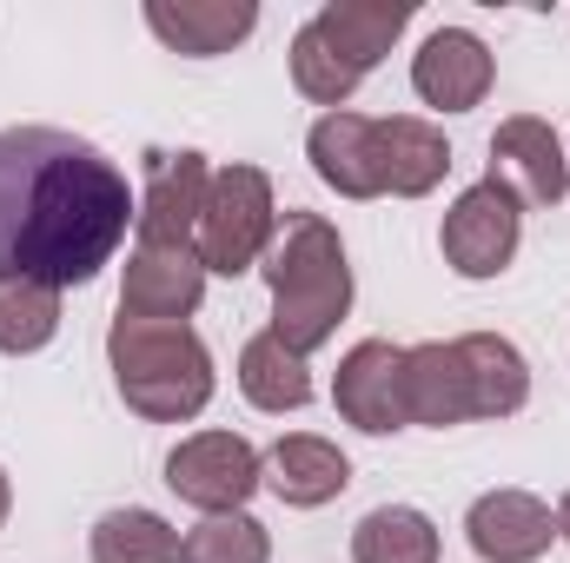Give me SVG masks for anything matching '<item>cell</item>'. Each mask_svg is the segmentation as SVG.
<instances>
[{
  "instance_id": "5b68a950",
  "label": "cell",
  "mask_w": 570,
  "mask_h": 563,
  "mask_svg": "<svg viewBox=\"0 0 570 563\" xmlns=\"http://www.w3.org/2000/svg\"><path fill=\"white\" fill-rule=\"evenodd\" d=\"M166 491L199 517H233L253 491H266V451H253L239 431H193L166 451Z\"/></svg>"
},
{
  "instance_id": "3957f363",
  "label": "cell",
  "mask_w": 570,
  "mask_h": 563,
  "mask_svg": "<svg viewBox=\"0 0 570 563\" xmlns=\"http://www.w3.org/2000/svg\"><path fill=\"white\" fill-rule=\"evenodd\" d=\"M107 365H114V392L146 424H193L219 385L213 352L193 325H153V318H127V312L107 325Z\"/></svg>"
},
{
  "instance_id": "8992f818",
  "label": "cell",
  "mask_w": 570,
  "mask_h": 563,
  "mask_svg": "<svg viewBox=\"0 0 570 563\" xmlns=\"http://www.w3.org/2000/svg\"><path fill=\"white\" fill-rule=\"evenodd\" d=\"M524 246V206L498 186V179H478L451 199L444 226H438V253L458 279H504L511 259Z\"/></svg>"
},
{
  "instance_id": "7a4b0ae2",
  "label": "cell",
  "mask_w": 570,
  "mask_h": 563,
  "mask_svg": "<svg viewBox=\"0 0 570 563\" xmlns=\"http://www.w3.org/2000/svg\"><path fill=\"white\" fill-rule=\"evenodd\" d=\"M259 273L273 285V338H285L298 358H312L318 345L338 338L345 312H352V259L332 219L318 213H279V239L259 259Z\"/></svg>"
},
{
  "instance_id": "d6986e66",
  "label": "cell",
  "mask_w": 570,
  "mask_h": 563,
  "mask_svg": "<svg viewBox=\"0 0 570 563\" xmlns=\"http://www.w3.org/2000/svg\"><path fill=\"white\" fill-rule=\"evenodd\" d=\"M379 159H385V192L392 199H425L451 172V140L419 113H392V120H379Z\"/></svg>"
},
{
  "instance_id": "603a6c76",
  "label": "cell",
  "mask_w": 570,
  "mask_h": 563,
  "mask_svg": "<svg viewBox=\"0 0 570 563\" xmlns=\"http://www.w3.org/2000/svg\"><path fill=\"white\" fill-rule=\"evenodd\" d=\"M60 332V292L40 279H0V352L27 358L47 352Z\"/></svg>"
},
{
  "instance_id": "5bb4252c",
  "label": "cell",
  "mask_w": 570,
  "mask_h": 563,
  "mask_svg": "<svg viewBox=\"0 0 570 563\" xmlns=\"http://www.w3.org/2000/svg\"><path fill=\"white\" fill-rule=\"evenodd\" d=\"M140 20L153 27V40H159L166 53L219 60V53H233L239 40H253L259 7H253V0H146Z\"/></svg>"
},
{
  "instance_id": "7402d4cb",
  "label": "cell",
  "mask_w": 570,
  "mask_h": 563,
  "mask_svg": "<svg viewBox=\"0 0 570 563\" xmlns=\"http://www.w3.org/2000/svg\"><path fill=\"white\" fill-rule=\"evenodd\" d=\"M94 563H179V531L146 511V504H127V511H107L87 537Z\"/></svg>"
},
{
  "instance_id": "4fadbf2b",
  "label": "cell",
  "mask_w": 570,
  "mask_h": 563,
  "mask_svg": "<svg viewBox=\"0 0 570 563\" xmlns=\"http://www.w3.org/2000/svg\"><path fill=\"white\" fill-rule=\"evenodd\" d=\"M312 172L338 192V199H379L385 192V159H379V120L372 113H318L305 134Z\"/></svg>"
},
{
  "instance_id": "ac0fdd59",
  "label": "cell",
  "mask_w": 570,
  "mask_h": 563,
  "mask_svg": "<svg viewBox=\"0 0 570 563\" xmlns=\"http://www.w3.org/2000/svg\"><path fill=\"white\" fill-rule=\"evenodd\" d=\"M405 418L425 424V431L471 424V385H464V365H458L451 338L405 345Z\"/></svg>"
},
{
  "instance_id": "6da1fadb",
  "label": "cell",
  "mask_w": 570,
  "mask_h": 563,
  "mask_svg": "<svg viewBox=\"0 0 570 563\" xmlns=\"http://www.w3.org/2000/svg\"><path fill=\"white\" fill-rule=\"evenodd\" d=\"M140 199L127 172L80 134L0 127V279L53 292L100 279L127 246Z\"/></svg>"
},
{
  "instance_id": "d4e9b609",
  "label": "cell",
  "mask_w": 570,
  "mask_h": 563,
  "mask_svg": "<svg viewBox=\"0 0 570 563\" xmlns=\"http://www.w3.org/2000/svg\"><path fill=\"white\" fill-rule=\"evenodd\" d=\"M179 563H273V537L253 511L233 517H199L179 537Z\"/></svg>"
},
{
  "instance_id": "9a60e30c",
  "label": "cell",
  "mask_w": 570,
  "mask_h": 563,
  "mask_svg": "<svg viewBox=\"0 0 570 563\" xmlns=\"http://www.w3.org/2000/svg\"><path fill=\"white\" fill-rule=\"evenodd\" d=\"M345 484H352V457L318 431H292L266 451V491L285 511H318V504L345 497Z\"/></svg>"
},
{
  "instance_id": "cb8c5ba5",
  "label": "cell",
  "mask_w": 570,
  "mask_h": 563,
  "mask_svg": "<svg viewBox=\"0 0 570 563\" xmlns=\"http://www.w3.org/2000/svg\"><path fill=\"white\" fill-rule=\"evenodd\" d=\"M285 60H292V87H298L312 107H325V113H345V100H352L358 80H365V73H352V67L325 47V33H318L312 20L292 33V53H285Z\"/></svg>"
},
{
  "instance_id": "9c48e42d",
  "label": "cell",
  "mask_w": 570,
  "mask_h": 563,
  "mask_svg": "<svg viewBox=\"0 0 570 563\" xmlns=\"http://www.w3.org/2000/svg\"><path fill=\"white\" fill-rule=\"evenodd\" d=\"M484 179H498L518 206L551 213V206H564V192H570L564 140L551 134V120L511 113V120H498V134H491V172H484Z\"/></svg>"
},
{
  "instance_id": "8fae6325",
  "label": "cell",
  "mask_w": 570,
  "mask_h": 563,
  "mask_svg": "<svg viewBox=\"0 0 570 563\" xmlns=\"http://www.w3.org/2000/svg\"><path fill=\"white\" fill-rule=\"evenodd\" d=\"M491 80H498V60H491V47L471 27H438V33H425V47L412 53V93L425 107H438V113L484 107Z\"/></svg>"
},
{
  "instance_id": "7c38bea8",
  "label": "cell",
  "mask_w": 570,
  "mask_h": 563,
  "mask_svg": "<svg viewBox=\"0 0 570 563\" xmlns=\"http://www.w3.org/2000/svg\"><path fill=\"white\" fill-rule=\"evenodd\" d=\"M464 544L478 563H538L558 544V511L531 491H484L464 511Z\"/></svg>"
},
{
  "instance_id": "484cf974",
  "label": "cell",
  "mask_w": 570,
  "mask_h": 563,
  "mask_svg": "<svg viewBox=\"0 0 570 563\" xmlns=\"http://www.w3.org/2000/svg\"><path fill=\"white\" fill-rule=\"evenodd\" d=\"M558 537H564V544H570V491H564V497H558Z\"/></svg>"
},
{
  "instance_id": "ffe728a7",
  "label": "cell",
  "mask_w": 570,
  "mask_h": 563,
  "mask_svg": "<svg viewBox=\"0 0 570 563\" xmlns=\"http://www.w3.org/2000/svg\"><path fill=\"white\" fill-rule=\"evenodd\" d=\"M239 392H246L253 412H273V418L305 412V405H312V365H305L285 338L253 332V338L239 345Z\"/></svg>"
},
{
  "instance_id": "2e32d148",
  "label": "cell",
  "mask_w": 570,
  "mask_h": 563,
  "mask_svg": "<svg viewBox=\"0 0 570 563\" xmlns=\"http://www.w3.org/2000/svg\"><path fill=\"white\" fill-rule=\"evenodd\" d=\"M312 27L325 33V47H332L352 73H372V67L399 47V33L412 27V0H325V7L312 13Z\"/></svg>"
},
{
  "instance_id": "ba28073f",
  "label": "cell",
  "mask_w": 570,
  "mask_h": 563,
  "mask_svg": "<svg viewBox=\"0 0 570 563\" xmlns=\"http://www.w3.org/2000/svg\"><path fill=\"white\" fill-rule=\"evenodd\" d=\"M332 405H338V418L352 424V431H365V437L412 431V418H405V345H392V338H358V345L338 358Z\"/></svg>"
},
{
  "instance_id": "83f0119b",
  "label": "cell",
  "mask_w": 570,
  "mask_h": 563,
  "mask_svg": "<svg viewBox=\"0 0 570 563\" xmlns=\"http://www.w3.org/2000/svg\"><path fill=\"white\" fill-rule=\"evenodd\" d=\"M564 159H570V140H564Z\"/></svg>"
},
{
  "instance_id": "52a82bcc",
  "label": "cell",
  "mask_w": 570,
  "mask_h": 563,
  "mask_svg": "<svg viewBox=\"0 0 570 563\" xmlns=\"http://www.w3.org/2000/svg\"><path fill=\"white\" fill-rule=\"evenodd\" d=\"M206 186L213 166L206 152L179 146H153L146 152V186H140V213H134V239L140 246H193L199 239V213H206Z\"/></svg>"
},
{
  "instance_id": "e0dca14e",
  "label": "cell",
  "mask_w": 570,
  "mask_h": 563,
  "mask_svg": "<svg viewBox=\"0 0 570 563\" xmlns=\"http://www.w3.org/2000/svg\"><path fill=\"white\" fill-rule=\"evenodd\" d=\"M451 345L471 385V418H518L531 405V365L504 332H464Z\"/></svg>"
},
{
  "instance_id": "277c9868",
  "label": "cell",
  "mask_w": 570,
  "mask_h": 563,
  "mask_svg": "<svg viewBox=\"0 0 570 563\" xmlns=\"http://www.w3.org/2000/svg\"><path fill=\"white\" fill-rule=\"evenodd\" d=\"M279 239V199H273V179L259 166H213V186H206V213H199V266L206 279H239V273H259V259L273 253Z\"/></svg>"
},
{
  "instance_id": "4316f807",
  "label": "cell",
  "mask_w": 570,
  "mask_h": 563,
  "mask_svg": "<svg viewBox=\"0 0 570 563\" xmlns=\"http://www.w3.org/2000/svg\"><path fill=\"white\" fill-rule=\"evenodd\" d=\"M7 511H13V484H7V471H0V524H7Z\"/></svg>"
},
{
  "instance_id": "44dd1931",
  "label": "cell",
  "mask_w": 570,
  "mask_h": 563,
  "mask_svg": "<svg viewBox=\"0 0 570 563\" xmlns=\"http://www.w3.org/2000/svg\"><path fill=\"white\" fill-rule=\"evenodd\" d=\"M444 537L419 504H379L352 531V563H438Z\"/></svg>"
},
{
  "instance_id": "30bf717a",
  "label": "cell",
  "mask_w": 570,
  "mask_h": 563,
  "mask_svg": "<svg viewBox=\"0 0 570 563\" xmlns=\"http://www.w3.org/2000/svg\"><path fill=\"white\" fill-rule=\"evenodd\" d=\"M206 305V266L193 246H140L120 266V312L153 325H186Z\"/></svg>"
}]
</instances>
